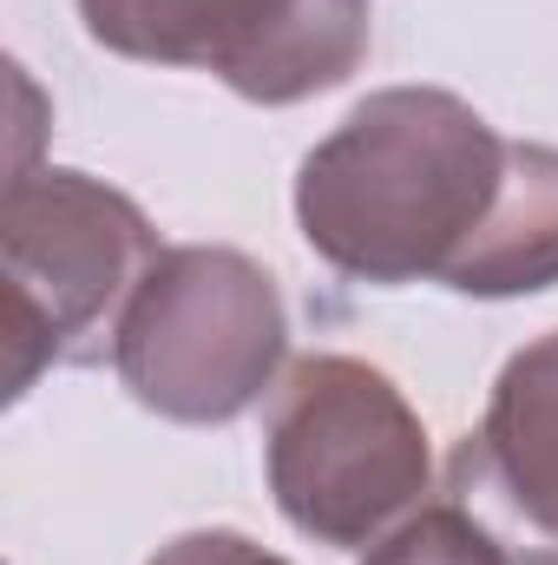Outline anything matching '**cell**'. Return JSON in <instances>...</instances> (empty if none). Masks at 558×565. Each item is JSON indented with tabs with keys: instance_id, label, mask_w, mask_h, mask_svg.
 Returning a JSON list of instances; mask_svg holds the SVG:
<instances>
[{
	"instance_id": "obj_1",
	"label": "cell",
	"mask_w": 558,
	"mask_h": 565,
	"mask_svg": "<svg viewBox=\"0 0 558 565\" xmlns=\"http://www.w3.org/2000/svg\"><path fill=\"white\" fill-rule=\"evenodd\" d=\"M506 145L447 86H382L302 158V244L355 282H447L500 198Z\"/></svg>"
},
{
	"instance_id": "obj_2",
	"label": "cell",
	"mask_w": 558,
	"mask_h": 565,
	"mask_svg": "<svg viewBox=\"0 0 558 565\" xmlns=\"http://www.w3.org/2000/svg\"><path fill=\"white\" fill-rule=\"evenodd\" d=\"M264 473L282 520L335 553H368L433 493L427 427L395 375L335 349L289 362L264 427Z\"/></svg>"
},
{
	"instance_id": "obj_3",
	"label": "cell",
	"mask_w": 558,
	"mask_h": 565,
	"mask_svg": "<svg viewBox=\"0 0 558 565\" xmlns=\"http://www.w3.org/2000/svg\"><path fill=\"white\" fill-rule=\"evenodd\" d=\"M7 264V388L26 395L40 369L112 355L126 302L158 264V231L139 204L86 171H13L0 204Z\"/></svg>"
},
{
	"instance_id": "obj_4",
	"label": "cell",
	"mask_w": 558,
	"mask_h": 565,
	"mask_svg": "<svg viewBox=\"0 0 558 565\" xmlns=\"http://www.w3.org/2000/svg\"><path fill=\"white\" fill-rule=\"evenodd\" d=\"M289 309L277 277L230 244H171L126 302L112 369L126 395L178 427H230L277 388Z\"/></svg>"
},
{
	"instance_id": "obj_5",
	"label": "cell",
	"mask_w": 558,
	"mask_h": 565,
	"mask_svg": "<svg viewBox=\"0 0 558 565\" xmlns=\"http://www.w3.org/2000/svg\"><path fill=\"white\" fill-rule=\"evenodd\" d=\"M93 46L217 73L250 106H302L368 60V0H73Z\"/></svg>"
},
{
	"instance_id": "obj_6",
	"label": "cell",
	"mask_w": 558,
	"mask_h": 565,
	"mask_svg": "<svg viewBox=\"0 0 558 565\" xmlns=\"http://www.w3.org/2000/svg\"><path fill=\"white\" fill-rule=\"evenodd\" d=\"M447 500L513 565H558V329L526 342L447 460Z\"/></svg>"
},
{
	"instance_id": "obj_7",
	"label": "cell",
	"mask_w": 558,
	"mask_h": 565,
	"mask_svg": "<svg viewBox=\"0 0 558 565\" xmlns=\"http://www.w3.org/2000/svg\"><path fill=\"white\" fill-rule=\"evenodd\" d=\"M558 282V145H506V178L500 198L486 211V224L473 231V244L460 250V264L447 270L453 296H480V302H506V296H539Z\"/></svg>"
},
{
	"instance_id": "obj_8",
	"label": "cell",
	"mask_w": 558,
	"mask_h": 565,
	"mask_svg": "<svg viewBox=\"0 0 558 565\" xmlns=\"http://www.w3.org/2000/svg\"><path fill=\"white\" fill-rule=\"evenodd\" d=\"M362 565H513V559L493 546L486 526H473L453 500H440V507H420L415 520H401L388 540H375Z\"/></svg>"
},
{
	"instance_id": "obj_9",
	"label": "cell",
	"mask_w": 558,
	"mask_h": 565,
	"mask_svg": "<svg viewBox=\"0 0 558 565\" xmlns=\"http://www.w3.org/2000/svg\"><path fill=\"white\" fill-rule=\"evenodd\" d=\"M144 565H289L282 553L257 546L250 533H230V526H197V533H178L171 546H158Z\"/></svg>"
}]
</instances>
